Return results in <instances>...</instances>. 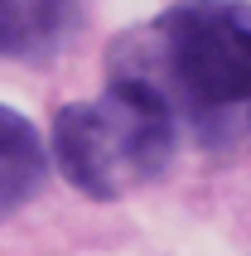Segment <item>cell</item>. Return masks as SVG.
Wrapping results in <instances>:
<instances>
[{
    "mask_svg": "<svg viewBox=\"0 0 251 256\" xmlns=\"http://www.w3.org/2000/svg\"><path fill=\"white\" fill-rule=\"evenodd\" d=\"M179 112L154 87L112 78L92 102H72L54 121V155L72 188L87 198H121L150 184L174 160Z\"/></svg>",
    "mask_w": 251,
    "mask_h": 256,
    "instance_id": "2",
    "label": "cell"
},
{
    "mask_svg": "<svg viewBox=\"0 0 251 256\" xmlns=\"http://www.w3.org/2000/svg\"><path fill=\"white\" fill-rule=\"evenodd\" d=\"M112 78L154 87L174 112H227L251 97V5L184 0L116 48Z\"/></svg>",
    "mask_w": 251,
    "mask_h": 256,
    "instance_id": "1",
    "label": "cell"
},
{
    "mask_svg": "<svg viewBox=\"0 0 251 256\" xmlns=\"http://www.w3.org/2000/svg\"><path fill=\"white\" fill-rule=\"evenodd\" d=\"M44 184V145L20 112L0 106V218L29 203Z\"/></svg>",
    "mask_w": 251,
    "mask_h": 256,
    "instance_id": "4",
    "label": "cell"
},
{
    "mask_svg": "<svg viewBox=\"0 0 251 256\" xmlns=\"http://www.w3.org/2000/svg\"><path fill=\"white\" fill-rule=\"evenodd\" d=\"M78 0H0V58H44L68 39Z\"/></svg>",
    "mask_w": 251,
    "mask_h": 256,
    "instance_id": "3",
    "label": "cell"
}]
</instances>
